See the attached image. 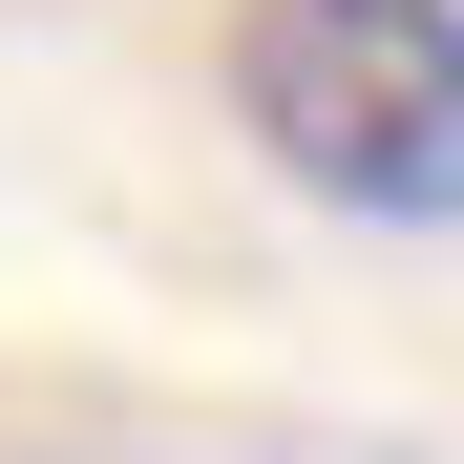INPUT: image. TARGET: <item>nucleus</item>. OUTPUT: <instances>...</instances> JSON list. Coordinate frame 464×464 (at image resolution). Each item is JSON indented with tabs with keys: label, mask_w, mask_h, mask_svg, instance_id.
<instances>
[{
	"label": "nucleus",
	"mask_w": 464,
	"mask_h": 464,
	"mask_svg": "<svg viewBox=\"0 0 464 464\" xmlns=\"http://www.w3.org/2000/svg\"><path fill=\"white\" fill-rule=\"evenodd\" d=\"M232 127L317 211L464 232V0H232Z\"/></svg>",
	"instance_id": "obj_1"
}]
</instances>
